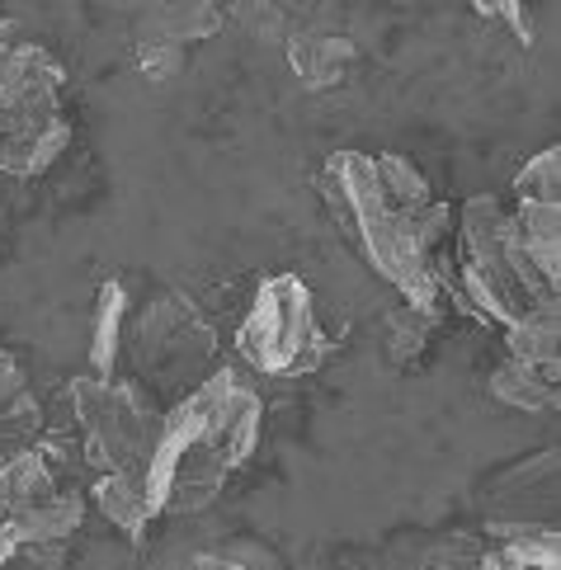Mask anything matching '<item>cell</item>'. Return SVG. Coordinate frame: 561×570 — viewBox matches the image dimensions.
Instances as JSON below:
<instances>
[{
    "label": "cell",
    "mask_w": 561,
    "mask_h": 570,
    "mask_svg": "<svg viewBox=\"0 0 561 570\" xmlns=\"http://www.w3.org/2000/svg\"><path fill=\"white\" fill-rule=\"evenodd\" d=\"M24 405H29V396H24V382H19V368L10 358H0V424L19 415Z\"/></svg>",
    "instance_id": "obj_9"
},
{
    "label": "cell",
    "mask_w": 561,
    "mask_h": 570,
    "mask_svg": "<svg viewBox=\"0 0 561 570\" xmlns=\"http://www.w3.org/2000/svg\"><path fill=\"white\" fill-rule=\"evenodd\" d=\"M481 570H514V566H510L505 557H500V552H495V557H486V561H481Z\"/></svg>",
    "instance_id": "obj_10"
},
{
    "label": "cell",
    "mask_w": 561,
    "mask_h": 570,
    "mask_svg": "<svg viewBox=\"0 0 561 570\" xmlns=\"http://www.w3.org/2000/svg\"><path fill=\"white\" fill-rule=\"evenodd\" d=\"M95 500H99V509H105V519H114L118 528H142L147 514H151L137 476H105L95 485Z\"/></svg>",
    "instance_id": "obj_6"
},
{
    "label": "cell",
    "mask_w": 561,
    "mask_h": 570,
    "mask_svg": "<svg viewBox=\"0 0 561 570\" xmlns=\"http://www.w3.org/2000/svg\"><path fill=\"white\" fill-rule=\"evenodd\" d=\"M495 396L500 401H514L519 411H548V401L557 396V373L510 363V368L495 377Z\"/></svg>",
    "instance_id": "obj_5"
},
{
    "label": "cell",
    "mask_w": 561,
    "mask_h": 570,
    "mask_svg": "<svg viewBox=\"0 0 561 570\" xmlns=\"http://www.w3.org/2000/svg\"><path fill=\"white\" fill-rule=\"evenodd\" d=\"M240 354L259 373H307L321 354V331L312 316V297L297 278H274L240 331Z\"/></svg>",
    "instance_id": "obj_1"
},
{
    "label": "cell",
    "mask_w": 561,
    "mask_h": 570,
    "mask_svg": "<svg viewBox=\"0 0 561 570\" xmlns=\"http://www.w3.org/2000/svg\"><path fill=\"white\" fill-rule=\"evenodd\" d=\"M350 43H339V38H326V33H307L293 43V71L321 86V80H335L339 71L350 67Z\"/></svg>",
    "instance_id": "obj_4"
},
{
    "label": "cell",
    "mask_w": 561,
    "mask_h": 570,
    "mask_svg": "<svg viewBox=\"0 0 561 570\" xmlns=\"http://www.w3.org/2000/svg\"><path fill=\"white\" fill-rule=\"evenodd\" d=\"M510 354L524 368H552L557 373V302L524 312L510 325Z\"/></svg>",
    "instance_id": "obj_3"
},
{
    "label": "cell",
    "mask_w": 561,
    "mask_h": 570,
    "mask_svg": "<svg viewBox=\"0 0 561 570\" xmlns=\"http://www.w3.org/2000/svg\"><path fill=\"white\" fill-rule=\"evenodd\" d=\"M105 307H99L95 316V373L105 377L109 363L118 354V321H124V297H118V288H105Z\"/></svg>",
    "instance_id": "obj_8"
},
{
    "label": "cell",
    "mask_w": 561,
    "mask_h": 570,
    "mask_svg": "<svg viewBox=\"0 0 561 570\" xmlns=\"http://www.w3.org/2000/svg\"><path fill=\"white\" fill-rule=\"evenodd\" d=\"M557 170H561V151H538L524 175L514 179V194H519V208H557Z\"/></svg>",
    "instance_id": "obj_7"
},
{
    "label": "cell",
    "mask_w": 561,
    "mask_h": 570,
    "mask_svg": "<svg viewBox=\"0 0 561 570\" xmlns=\"http://www.w3.org/2000/svg\"><path fill=\"white\" fill-rule=\"evenodd\" d=\"M71 396H76V415H80V430H86V448L95 466H105L109 476L142 481L160 430H151L142 405H132V392L109 382H76Z\"/></svg>",
    "instance_id": "obj_2"
}]
</instances>
